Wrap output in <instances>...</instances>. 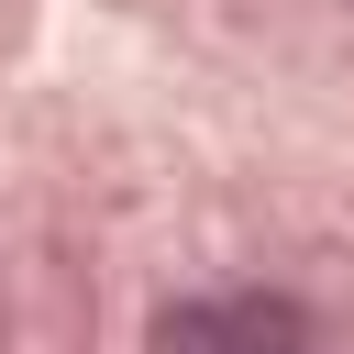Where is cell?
<instances>
[{"instance_id": "1", "label": "cell", "mask_w": 354, "mask_h": 354, "mask_svg": "<svg viewBox=\"0 0 354 354\" xmlns=\"http://www.w3.org/2000/svg\"><path fill=\"white\" fill-rule=\"evenodd\" d=\"M155 354H310V321L288 299H188L155 321Z\"/></svg>"}]
</instances>
